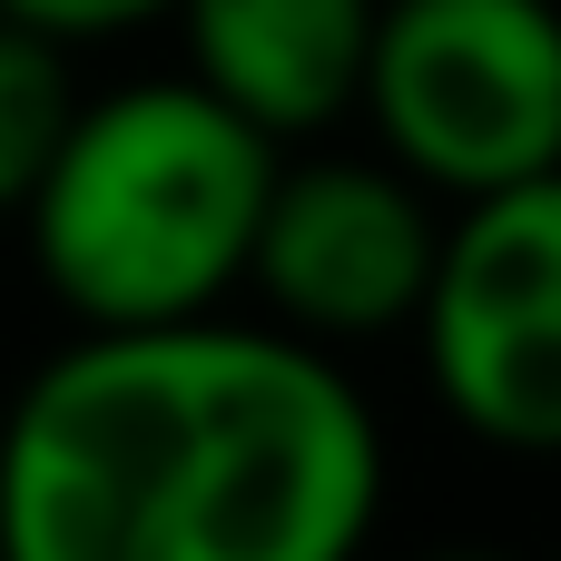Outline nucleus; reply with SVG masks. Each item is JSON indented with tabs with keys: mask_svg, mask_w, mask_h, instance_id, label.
Instances as JSON below:
<instances>
[{
	"mask_svg": "<svg viewBox=\"0 0 561 561\" xmlns=\"http://www.w3.org/2000/svg\"><path fill=\"white\" fill-rule=\"evenodd\" d=\"M375 513L385 424L286 325H79L0 414V561H355Z\"/></svg>",
	"mask_w": 561,
	"mask_h": 561,
	"instance_id": "nucleus-1",
	"label": "nucleus"
},
{
	"mask_svg": "<svg viewBox=\"0 0 561 561\" xmlns=\"http://www.w3.org/2000/svg\"><path fill=\"white\" fill-rule=\"evenodd\" d=\"M276 138H256L227 99L178 79L79 89L39 187L20 197V237L69 325H178L217 316L247 286V237L276 178Z\"/></svg>",
	"mask_w": 561,
	"mask_h": 561,
	"instance_id": "nucleus-2",
	"label": "nucleus"
},
{
	"mask_svg": "<svg viewBox=\"0 0 561 561\" xmlns=\"http://www.w3.org/2000/svg\"><path fill=\"white\" fill-rule=\"evenodd\" d=\"M355 118L424 197L561 178V20L552 0H375Z\"/></svg>",
	"mask_w": 561,
	"mask_h": 561,
	"instance_id": "nucleus-3",
	"label": "nucleus"
},
{
	"mask_svg": "<svg viewBox=\"0 0 561 561\" xmlns=\"http://www.w3.org/2000/svg\"><path fill=\"white\" fill-rule=\"evenodd\" d=\"M424 335L434 404L493 454L561 444V178L463 197L434 237V276L404 316Z\"/></svg>",
	"mask_w": 561,
	"mask_h": 561,
	"instance_id": "nucleus-4",
	"label": "nucleus"
},
{
	"mask_svg": "<svg viewBox=\"0 0 561 561\" xmlns=\"http://www.w3.org/2000/svg\"><path fill=\"white\" fill-rule=\"evenodd\" d=\"M444 207L394 168V158H276L256 237H247V286L276 306L286 335L306 345H365L394 335L434 276Z\"/></svg>",
	"mask_w": 561,
	"mask_h": 561,
	"instance_id": "nucleus-5",
	"label": "nucleus"
},
{
	"mask_svg": "<svg viewBox=\"0 0 561 561\" xmlns=\"http://www.w3.org/2000/svg\"><path fill=\"white\" fill-rule=\"evenodd\" d=\"M187 39V79L227 99L256 138L306 148L335 118H355L375 0H168Z\"/></svg>",
	"mask_w": 561,
	"mask_h": 561,
	"instance_id": "nucleus-6",
	"label": "nucleus"
},
{
	"mask_svg": "<svg viewBox=\"0 0 561 561\" xmlns=\"http://www.w3.org/2000/svg\"><path fill=\"white\" fill-rule=\"evenodd\" d=\"M69 108H79L69 49L39 39V30H20V20H0V217H20V197L39 187Z\"/></svg>",
	"mask_w": 561,
	"mask_h": 561,
	"instance_id": "nucleus-7",
	"label": "nucleus"
},
{
	"mask_svg": "<svg viewBox=\"0 0 561 561\" xmlns=\"http://www.w3.org/2000/svg\"><path fill=\"white\" fill-rule=\"evenodd\" d=\"M0 20L59 39V49H89V39H128L148 20H168V0H0Z\"/></svg>",
	"mask_w": 561,
	"mask_h": 561,
	"instance_id": "nucleus-8",
	"label": "nucleus"
},
{
	"mask_svg": "<svg viewBox=\"0 0 561 561\" xmlns=\"http://www.w3.org/2000/svg\"><path fill=\"white\" fill-rule=\"evenodd\" d=\"M414 561H523V552H414Z\"/></svg>",
	"mask_w": 561,
	"mask_h": 561,
	"instance_id": "nucleus-9",
	"label": "nucleus"
}]
</instances>
